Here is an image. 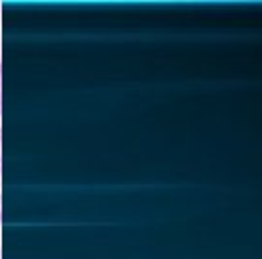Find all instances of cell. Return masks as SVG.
<instances>
[{"instance_id":"6da1fadb","label":"cell","mask_w":262,"mask_h":259,"mask_svg":"<svg viewBox=\"0 0 262 259\" xmlns=\"http://www.w3.org/2000/svg\"><path fill=\"white\" fill-rule=\"evenodd\" d=\"M0 92H2V64H0Z\"/></svg>"},{"instance_id":"7a4b0ae2","label":"cell","mask_w":262,"mask_h":259,"mask_svg":"<svg viewBox=\"0 0 262 259\" xmlns=\"http://www.w3.org/2000/svg\"><path fill=\"white\" fill-rule=\"evenodd\" d=\"M0 113H2V92H0Z\"/></svg>"},{"instance_id":"3957f363","label":"cell","mask_w":262,"mask_h":259,"mask_svg":"<svg viewBox=\"0 0 262 259\" xmlns=\"http://www.w3.org/2000/svg\"><path fill=\"white\" fill-rule=\"evenodd\" d=\"M0 171H2V157H0Z\"/></svg>"},{"instance_id":"277c9868","label":"cell","mask_w":262,"mask_h":259,"mask_svg":"<svg viewBox=\"0 0 262 259\" xmlns=\"http://www.w3.org/2000/svg\"><path fill=\"white\" fill-rule=\"evenodd\" d=\"M0 223H2V211H0Z\"/></svg>"}]
</instances>
